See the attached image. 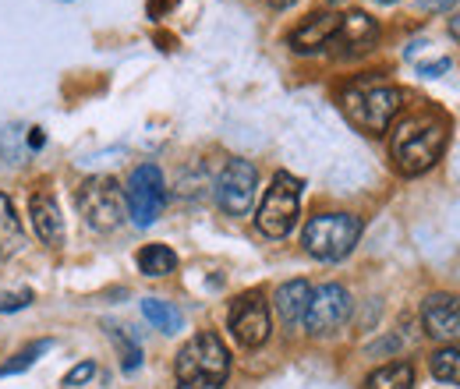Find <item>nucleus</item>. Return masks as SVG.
I'll list each match as a JSON object with an SVG mask.
<instances>
[{
  "mask_svg": "<svg viewBox=\"0 0 460 389\" xmlns=\"http://www.w3.org/2000/svg\"><path fill=\"white\" fill-rule=\"evenodd\" d=\"M447 135H450V124L443 113L421 111L403 117L394 128V138H390L394 167L401 170L403 177H418V173L432 170L447 149Z\"/></svg>",
  "mask_w": 460,
  "mask_h": 389,
  "instance_id": "1",
  "label": "nucleus"
},
{
  "mask_svg": "<svg viewBox=\"0 0 460 389\" xmlns=\"http://www.w3.org/2000/svg\"><path fill=\"white\" fill-rule=\"evenodd\" d=\"M341 107L358 131L383 135V131H390L394 117L401 113L403 93L390 82H379V78H358L341 93Z\"/></svg>",
  "mask_w": 460,
  "mask_h": 389,
  "instance_id": "2",
  "label": "nucleus"
},
{
  "mask_svg": "<svg viewBox=\"0 0 460 389\" xmlns=\"http://www.w3.org/2000/svg\"><path fill=\"white\" fill-rule=\"evenodd\" d=\"M177 389H224L230 376V350L217 333H195L173 361Z\"/></svg>",
  "mask_w": 460,
  "mask_h": 389,
  "instance_id": "3",
  "label": "nucleus"
},
{
  "mask_svg": "<svg viewBox=\"0 0 460 389\" xmlns=\"http://www.w3.org/2000/svg\"><path fill=\"white\" fill-rule=\"evenodd\" d=\"M361 237V220L350 213H319L305 223L301 230V244L312 259L319 262H341L354 252Z\"/></svg>",
  "mask_w": 460,
  "mask_h": 389,
  "instance_id": "4",
  "label": "nucleus"
},
{
  "mask_svg": "<svg viewBox=\"0 0 460 389\" xmlns=\"http://www.w3.org/2000/svg\"><path fill=\"white\" fill-rule=\"evenodd\" d=\"M301 181L288 173V170H280L277 177H273V184H270V191L262 195V206H259V213H255V226L266 234V237H273V241H280V237H288L290 230H294V223H297V209H301Z\"/></svg>",
  "mask_w": 460,
  "mask_h": 389,
  "instance_id": "5",
  "label": "nucleus"
},
{
  "mask_svg": "<svg viewBox=\"0 0 460 389\" xmlns=\"http://www.w3.org/2000/svg\"><path fill=\"white\" fill-rule=\"evenodd\" d=\"M78 213L85 217V223L100 234L117 230L124 223V191L114 177H89L82 188H78Z\"/></svg>",
  "mask_w": 460,
  "mask_h": 389,
  "instance_id": "6",
  "label": "nucleus"
},
{
  "mask_svg": "<svg viewBox=\"0 0 460 389\" xmlns=\"http://www.w3.org/2000/svg\"><path fill=\"white\" fill-rule=\"evenodd\" d=\"M164 202H167V184H164L160 167L142 164V167L131 170L128 188H124V206H128L131 223L135 226H153L156 217L164 213Z\"/></svg>",
  "mask_w": 460,
  "mask_h": 389,
  "instance_id": "7",
  "label": "nucleus"
},
{
  "mask_svg": "<svg viewBox=\"0 0 460 389\" xmlns=\"http://www.w3.org/2000/svg\"><path fill=\"white\" fill-rule=\"evenodd\" d=\"M350 308H354V301H350L344 283H323L319 290H312V301H308L301 326L312 336H330L350 319Z\"/></svg>",
  "mask_w": 460,
  "mask_h": 389,
  "instance_id": "8",
  "label": "nucleus"
},
{
  "mask_svg": "<svg viewBox=\"0 0 460 389\" xmlns=\"http://www.w3.org/2000/svg\"><path fill=\"white\" fill-rule=\"evenodd\" d=\"M259 191V170L248 160H227V167L217 177V206L227 217H248Z\"/></svg>",
  "mask_w": 460,
  "mask_h": 389,
  "instance_id": "9",
  "label": "nucleus"
},
{
  "mask_svg": "<svg viewBox=\"0 0 460 389\" xmlns=\"http://www.w3.org/2000/svg\"><path fill=\"white\" fill-rule=\"evenodd\" d=\"M230 333L234 340L241 343V347H248V350H255V347H262L270 333H273V323H270V305H266V297L259 294V290H252V294H241L234 305H230V319H227Z\"/></svg>",
  "mask_w": 460,
  "mask_h": 389,
  "instance_id": "10",
  "label": "nucleus"
},
{
  "mask_svg": "<svg viewBox=\"0 0 460 389\" xmlns=\"http://www.w3.org/2000/svg\"><path fill=\"white\" fill-rule=\"evenodd\" d=\"M421 326L439 343H460V294H432V297H425Z\"/></svg>",
  "mask_w": 460,
  "mask_h": 389,
  "instance_id": "11",
  "label": "nucleus"
},
{
  "mask_svg": "<svg viewBox=\"0 0 460 389\" xmlns=\"http://www.w3.org/2000/svg\"><path fill=\"white\" fill-rule=\"evenodd\" d=\"M376 43H379V22L365 11H350V14H341V29L330 47L341 50L344 57H358L368 54Z\"/></svg>",
  "mask_w": 460,
  "mask_h": 389,
  "instance_id": "12",
  "label": "nucleus"
},
{
  "mask_svg": "<svg viewBox=\"0 0 460 389\" xmlns=\"http://www.w3.org/2000/svg\"><path fill=\"white\" fill-rule=\"evenodd\" d=\"M337 29H341V14L337 11H315L290 32V50L294 54H319V50H326L333 43Z\"/></svg>",
  "mask_w": 460,
  "mask_h": 389,
  "instance_id": "13",
  "label": "nucleus"
},
{
  "mask_svg": "<svg viewBox=\"0 0 460 389\" xmlns=\"http://www.w3.org/2000/svg\"><path fill=\"white\" fill-rule=\"evenodd\" d=\"M29 217H32V226H36V234H40L43 244H50V248H60V244H64V217H60L58 199H54L50 191L32 195Z\"/></svg>",
  "mask_w": 460,
  "mask_h": 389,
  "instance_id": "14",
  "label": "nucleus"
},
{
  "mask_svg": "<svg viewBox=\"0 0 460 389\" xmlns=\"http://www.w3.org/2000/svg\"><path fill=\"white\" fill-rule=\"evenodd\" d=\"M308 301H312V287L308 279H288L280 290H277V315L284 319V326H301L305 323V312H308Z\"/></svg>",
  "mask_w": 460,
  "mask_h": 389,
  "instance_id": "15",
  "label": "nucleus"
},
{
  "mask_svg": "<svg viewBox=\"0 0 460 389\" xmlns=\"http://www.w3.org/2000/svg\"><path fill=\"white\" fill-rule=\"evenodd\" d=\"M25 234H22V223H18V213L11 206L7 195H0V262L11 259L18 248H22Z\"/></svg>",
  "mask_w": 460,
  "mask_h": 389,
  "instance_id": "16",
  "label": "nucleus"
},
{
  "mask_svg": "<svg viewBox=\"0 0 460 389\" xmlns=\"http://www.w3.org/2000/svg\"><path fill=\"white\" fill-rule=\"evenodd\" d=\"M365 389H414V368L407 361L383 365L365 379Z\"/></svg>",
  "mask_w": 460,
  "mask_h": 389,
  "instance_id": "17",
  "label": "nucleus"
},
{
  "mask_svg": "<svg viewBox=\"0 0 460 389\" xmlns=\"http://www.w3.org/2000/svg\"><path fill=\"white\" fill-rule=\"evenodd\" d=\"M138 270L146 277H171L173 270H177V255L167 244H146L138 252Z\"/></svg>",
  "mask_w": 460,
  "mask_h": 389,
  "instance_id": "18",
  "label": "nucleus"
},
{
  "mask_svg": "<svg viewBox=\"0 0 460 389\" xmlns=\"http://www.w3.org/2000/svg\"><path fill=\"white\" fill-rule=\"evenodd\" d=\"M142 315L160 330V333H177L184 326V315L173 308L171 301H160V297H146L142 301Z\"/></svg>",
  "mask_w": 460,
  "mask_h": 389,
  "instance_id": "19",
  "label": "nucleus"
},
{
  "mask_svg": "<svg viewBox=\"0 0 460 389\" xmlns=\"http://www.w3.org/2000/svg\"><path fill=\"white\" fill-rule=\"evenodd\" d=\"M432 376L439 383H450V386H460V343H447L432 354Z\"/></svg>",
  "mask_w": 460,
  "mask_h": 389,
  "instance_id": "20",
  "label": "nucleus"
},
{
  "mask_svg": "<svg viewBox=\"0 0 460 389\" xmlns=\"http://www.w3.org/2000/svg\"><path fill=\"white\" fill-rule=\"evenodd\" d=\"M54 347V340H36V343H29L14 361H7V365H0V379H7V376H22L25 368H32L36 365V358L40 354H47Z\"/></svg>",
  "mask_w": 460,
  "mask_h": 389,
  "instance_id": "21",
  "label": "nucleus"
},
{
  "mask_svg": "<svg viewBox=\"0 0 460 389\" xmlns=\"http://www.w3.org/2000/svg\"><path fill=\"white\" fill-rule=\"evenodd\" d=\"M107 330H111V336L117 340V347H120V365H124V372H135V368L142 365V347H138L131 336H124V330L114 326V323H107Z\"/></svg>",
  "mask_w": 460,
  "mask_h": 389,
  "instance_id": "22",
  "label": "nucleus"
},
{
  "mask_svg": "<svg viewBox=\"0 0 460 389\" xmlns=\"http://www.w3.org/2000/svg\"><path fill=\"white\" fill-rule=\"evenodd\" d=\"M32 290H0V312H22V308H29L32 305Z\"/></svg>",
  "mask_w": 460,
  "mask_h": 389,
  "instance_id": "23",
  "label": "nucleus"
},
{
  "mask_svg": "<svg viewBox=\"0 0 460 389\" xmlns=\"http://www.w3.org/2000/svg\"><path fill=\"white\" fill-rule=\"evenodd\" d=\"M93 376H96V361H78V365H75V368L64 376V386H67V389H71V386H85Z\"/></svg>",
  "mask_w": 460,
  "mask_h": 389,
  "instance_id": "24",
  "label": "nucleus"
},
{
  "mask_svg": "<svg viewBox=\"0 0 460 389\" xmlns=\"http://www.w3.org/2000/svg\"><path fill=\"white\" fill-rule=\"evenodd\" d=\"M439 71H450V57H443V60H436V64H421V75H429V78H436Z\"/></svg>",
  "mask_w": 460,
  "mask_h": 389,
  "instance_id": "25",
  "label": "nucleus"
},
{
  "mask_svg": "<svg viewBox=\"0 0 460 389\" xmlns=\"http://www.w3.org/2000/svg\"><path fill=\"white\" fill-rule=\"evenodd\" d=\"M454 4H457V0H421L425 11H450Z\"/></svg>",
  "mask_w": 460,
  "mask_h": 389,
  "instance_id": "26",
  "label": "nucleus"
},
{
  "mask_svg": "<svg viewBox=\"0 0 460 389\" xmlns=\"http://www.w3.org/2000/svg\"><path fill=\"white\" fill-rule=\"evenodd\" d=\"M450 36H454V40H460V14H454V18H450Z\"/></svg>",
  "mask_w": 460,
  "mask_h": 389,
  "instance_id": "27",
  "label": "nucleus"
},
{
  "mask_svg": "<svg viewBox=\"0 0 460 389\" xmlns=\"http://www.w3.org/2000/svg\"><path fill=\"white\" fill-rule=\"evenodd\" d=\"M266 4H270V7H277V11H284V7H290L294 0H266Z\"/></svg>",
  "mask_w": 460,
  "mask_h": 389,
  "instance_id": "28",
  "label": "nucleus"
},
{
  "mask_svg": "<svg viewBox=\"0 0 460 389\" xmlns=\"http://www.w3.org/2000/svg\"><path fill=\"white\" fill-rule=\"evenodd\" d=\"M379 4H397V0H379Z\"/></svg>",
  "mask_w": 460,
  "mask_h": 389,
  "instance_id": "29",
  "label": "nucleus"
},
{
  "mask_svg": "<svg viewBox=\"0 0 460 389\" xmlns=\"http://www.w3.org/2000/svg\"><path fill=\"white\" fill-rule=\"evenodd\" d=\"M326 4H341V0H326Z\"/></svg>",
  "mask_w": 460,
  "mask_h": 389,
  "instance_id": "30",
  "label": "nucleus"
}]
</instances>
